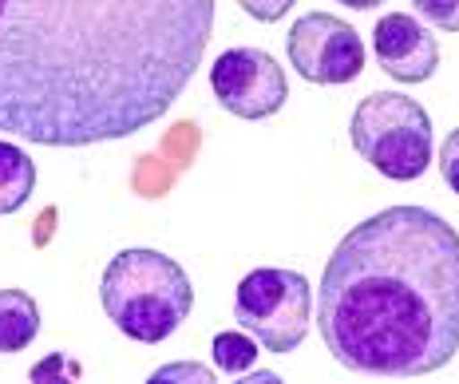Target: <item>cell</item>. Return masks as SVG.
<instances>
[{"label": "cell", "instance_id": "obj_1", "mask_svg": "<svg viewBox=\"0 0 459 384\" xmlns=\"http://www.w3.org/2000/svg\"><path fill=\"white\" fill-rule=\"evenodd\" d=\"M214 0H0V131L91 147L159 123L195 80Z\"/></svg>", "mask_w": 459, "mask_h": 384}, {"label": "cell", "instance_id": "obj_2", "mask_svg": "<svg viewBox=\"0 0 459 384\" xmlns=\"http://www.w3.org/2000/svg\"><path fill=\"white\" fill-rule=\"evenodd\" d=\"M317 329L368 377H424L459 353V234L424 206H388L341 238L321 277Z\"/></svg>", "mask_w": 459, "mask_h": 384}, {"label": "cell", "instance_id": "obj_3", "mask_svg": "<svg viewBox=\"0 0 459 384\" xmlns=\"http://www.w3.org/2000/svg\"><path fill=\"white\" fill-rule=\"evenodd\" d=\"M100 301L123 337L159 345L195 310V285L175 257L159 249H123L103 270Z\"/></svg>", "mask_w": 459, "mask_h": 384}, {"label": "cell", "instance_id": "obj_4", "mask_svg": "<svg viewBox=\"0 0 459 384\" xmlns=\"http://www.w3.org/2000/svg\"><path fill=\"white\" fill-rule=\"evenodd\" d=\"M349 135L357 155L392 182H412L432 162V119L404 92L365 95L349 119Z\"/></svg>", "mask_w": 459, "mask_h": 384}, {"label": "cell", "instance_id": "obj_5", "mask_svg": "<svg viewBox=\"0 0 459 384\" xmlns=\"http://www.w3.org/2000/svg\"><path fill=\"white\" fill-rule=\"evenodd\" d=\"M313 290L298 270H254L234 297V321L270 353H293L309 333Z\"/></svg>", "mask_w": 459, "mask_h": 384}, {"label": "cell", "instance_id": "obj_6", "mask_svg": "<svg viewBox=\"0 0 459 384\" xmlns=\"http://www.w3.org/2000/svg\"><path fill=\"white\" fill-rule=\"evenodd\" d=\"M285 52L301 80L349 83L365 72V44L357 28L329 13H305L285 36Z\"/></svg>", "mask_w": 459, "mask_h": 384}, {"label": "cell", "instance_id": "obj_7", "mask_svg": "<svg viewBox=\"0 0 459 384\" xmlns=\"http://www.w3.org/2000/svg\"><path fill=\"white\" fill-rule=\"evenodd\" d=\"M210 92L238 119H270L290 100L281 64L262 48H230L210 68Z\"/></svg>", "mask_w": 459, "mask_h": 384}, {"label": "cell", "instance_id": "obj_8", "mask_svg": "<svg viewBox=\"0 0 459 384\" xmlns=\"http://www.w3.org/2000/svg\"><path fill=\"white\" fill-rule=\"evenodd\" d=\"M372 52H377L380 68L400 83H424L439 68V44L416 16L388 13L372 28Z\"/></svg>", "mask_w": 459, "mask_h": 384}, {"label": "cell", "instance_id": "obj_9", "mask_svg": "<svg viewBox=\"0 0 459 384\" xmlns=\"http://www.w3.org/2000/svg\"><path fill=\"white\" fill-rule=\"evenodd\" d=\"M40 333V305L24 290H0V353H21Z\"/></svg>", "mask_w": 459, "mask_h": 384}, {"label": "cell", "instance_id": "obj_10", "mask_svg": "<svg viewBox=\"0 0 459 384\" xmlns=\"http://www.w3.org/2000/svg\"><path fill=\"white\" fill-rule=\"evenodd\" d=\"M36 190V162L16 143L0 139V214H16Z\"/></svg>", "mask_w": 459, "mask_h": 384}, {"label": "cell", "instance_id": "obj_11", "mask_svg": "<svg viewBox=\"0 0 459 384\" xmlns=\"http://www.w3.org/2000/svg\"><path fill=\"white\" fill-rule=\"evenodd\" d=\"M257 361V345L246 337V333H218L214 337V364L230 377L246 372Z\"/></svg>", "mask_w": 459, "mask_h": 384}, {"label": "cell", "instance_id": "obj_12", "mask_svg": "<svg viewBox=\"0 0 459 384\" xmlns=\"http://www.w3.org/2000/svg\"><path fill=\"white\" fill-rule=\"evenodd\" d=\"M412 4L428 24L444 28V32H459V0H412Z\"/></svg>", "mask_w": 459, "mask_h": 384}, {"label": "cell", "instance_id": "obj_13", "mask_svg": "<svg viewBox=\"0 0 459 384\" xmlns=\"http://www.w3.org/2000/svg\"><path fill=\"white\" fill-rule=\"evenodd\" d=\"M151 380H155V384H162V380H198V384H210V380H214V369L195 364V361H183V364H167V369H159Z\"/></svg>", "mask_w": 459, "mask_h": 384}, {"label": "cell", "instance_id": "obj_14", "mask_svg": "<svg viewBox=\"0 0 459 384\" xmlns=\"http://www.w3.org/2000/svg\"><path fill=\"white\" fill-rule=\"evenodd\" d=\"M439 170H444V182L459 195V127L447 131L444 147H439Z\"/></svg>", "mask_w": 459, "mask_h": 384}, {"label": "cell", "instance_id": "obj_15", "mask_svg": "<svg viewBox=\"0 0 459 384\" xmlns=\"http://www.w3.org/2000/svg\"><path fill=\"white\" fill-rule=\"evenodd\" d=\"M238 4H242V13L254 16V21L273 24V21H281V16L290 13L293 0H238Z\"/></svg>", "mask_w": 459, "mask_h": 384}, {"label": "cell", "instance_id": "obj_16", "mask_svg": "<svg viewBox=\"0 0 459 384\" xmlns=\"http://www.w3.org/2000/svg\"><path fill=\"white\" fill-rule=\"evenodd\" d=\"M337 4H344V8H357V13H365V8H380V4H388V0H337Z\"/></svg>", "mask_w": 459, "mask_h": 384}]
</instances>
